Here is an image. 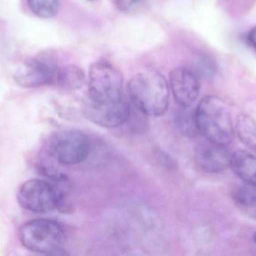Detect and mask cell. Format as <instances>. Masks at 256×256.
Instances as JSON below:
<instances>
[{"label": "cell", "mask_w": 256, "mask_h": 256, "mask_svg": "<svg viewBox=\"0 0 256 256\" xmlns=\"http://www.w3.org/2000/svg\"><path fill=\"white\" fill-rule=\"evenodd\" d=\"M52 182L32 179L25 182L18 192L20 205L32 213H45L62 207L68 192L67 177L62 174Z\"/></svg>", "instance_id": "obj_4"}, {"label": "cell", "mask_w": 256, "mask_h": 256, "mask_svg": "<svg viewBox=\"0 0 256 256\" xmlns=\"http://www.w3.org/2000/svg\"><path fill=\"white\" fill-rule=\"evenodd\" d=\"M239 139L248 148L256 153V122L244 113L239 114L236 122Z\"/></svg>", "instance_id": "obj_12"}, {"label": "cell", "mask_w": 256, "mask_h": 256, "mask_svg": "<svg viewBox=\"0 0 256 256\" xmlns=\"http://www.w3.org/2000/svg\"><path fill=\"white\" fill-rule=\"evenodd\" d=\"M230 167L246 184L256 187V156L245 150H237L232 154Z\"/></svg>", "instance_id": "obj_10"}, {"label": "cell", "mask_w": 256, "mask_h": 256, "mask_svg": "<svg viewBox=\"0 0 256 256\" xmlns=\"http://www.w3.org/2000/svg\"><path fill=\"white\" fill-rule=\"evenodd\" d=\"M128 96L136 108L144 115L160 117L170 103V88L166 78L154 72L134 75L128 85Z\"/></svg>", "instance_id": "obj_2"}, {"label": "cell", "mask_w": 256, "mask_h": 256, "mask_svg": "<svg viewBox=\"0 0 256 256\" xmlns=\"http://www.w3.org/2000/svg\"><path fill=\"white\" fill-rule=\"evenodd\" d=\"M58 66L54 51L40 52L26 63L14 75L16 84L24 88H36L56 84Z\"/></svg>", "instance_id": "obj_7"}, {"label": "cell", "mask_w": 256, "mask_h": 256, "mask_svg": "<svg viewBox=\"0 0 256 256\" xmlns=\"http://www.w3.org/2000/svg\"><path fill=\"white\" fill-rule=\"evenodd\" d=\"M252 239H254V243H255V244L256 245V231L255 233H254V237H252Z\"/></svg>", "instance_id": "obj_17"}, {"label": "cell", "mask_w": 256, "mask_h": 256, "mask_svg": "<svg viewBox=\"0 0 256 256\" xmlns=\"http://www.w3.org/2000/svg\"><path fill=\"white\" fill-rule=\"evenodd\" d=\"M86 75L84 71L76 65H66L58 67L56 84L66 90H78L84 85Z\"/></svg>", "instance_id": "obj_11"}, {"label": "cell", "mask_w": 256, "mask_h": 256, "mask_svg": "<svg viewBox=\"0 0 256 256\" xmlns=\"http://www.w3.org/2000/svg\"><path fill=\"white\" fill-rule=\"evenodd\" d=\"M233 200L238 207L246 210L256 211V187L249 184L239 186L234 189Z\"/></svg>", "instance_id": "obj_14"}, {"label": "cell", "mask_w": 256, "mask_h": 256, "mask_svg": "<svg viewBox=\"0 0 256 256\" xmlns=\"http://www.w3.org/2000/svg\"><path fill=\"white\" fill-rule=\"evenodd\" d=\"M48 149L50 156L60 165H74L87 159L91 144L84 132L68 129L54 134Z\"/></svg>", "instance_id": "obj_6"}, {"label": "cell", "mask_w": 256, "mask_h": 256, "mask_svg": "<svg viewBox=\"0 0 256 256\" xmlns=\"http://www.w3.org/2000/svg\"><path fill=\"white\" fill-rule=\"evenodd\" d=\"M90 1H92V0H90Z\"/></svg>", "instance_id": "obj_18"}, {"label": "cell", "mask_w": 256, "mask_h": 256, "mask_svg": "<svg viewBox=\"0 0 256 256\" xmlns=\"http://www.w3.org/2000/svg\"><path fill=\"white\" fill-rule=\"evenodd\" d=\"M226 146L208 141L197 146L196 159L200 168L207 173L216 174L230 166L232 154Z\"/></svg>", "instance_id": "obj_9"}, {"label": "cell", "mask_w": 256, "mask_h": 256, "mask_svg": "<svg viewBox=\"0 0 256 256\" xmlns=\"http://www.w3.org/2000/svg\"><path fill=\"white\" fill-rule=\"evenodd\" d=\"M19 237L22 246L31 252L56 255L62 250L64 231L56 221L38 219L22 225Z\"/></svg>", "instance_id": "obj_5"}, {"label": "cell", "mask_w": 256, "mask_h": 256, "mask_svg": "<svg viewBox=\"0 0 256 256\" xmlns=\"http://www.w3.org/2000/svg\"><path fill=\"white\" fill-rule=\"evenodd\" d=\"M197 130L206 140L227 146L234 138L232 118L226 103L215 96H204L194 111Z\"/></svg>", "instance_id": "obj_3"}, {"label": "cell", "mask_w": 256, "mask_h": 256, "mask_svg": "<svg viewBox=\"0 0 256 256\" xmlns=\"http://www.w3.org/2000/svg\"><path fill=\"white\" fill-rule=\"evenodd\" d=\"M30 12L38 18L50 19L58 12L60 0H26Z\"/></svg>", "instance_id": "obj_13"}, {"label": "cell", "mask_w": 256, "mask_h": 256, "mask_svg": "<svg viewBox=\"0 0 256 256\" xmlns=\"http://www.w3.org/2000/svg\"><path fill=\"white\" fill-rule=\"evenodd\" d=\"M122 87L123 75L116 66L105 60L93 63L88 72V96L85 106L88 120L108 129L126 123L130 108Z\"/></svg>", "instance_id": "obj_1"}, {"label": "cell", "mask_w": 256, "mask_h": 256, "mask_svg": "<svg viewBox=\"0 0 256 256\" xmlns=\"http://www.w3.org/2000/svg\"><path fill=\"white\" fill-rule=\"evenodd\" d=\"M248 43L254 48L256 53V26L252 27L248 35Z\"/></svg>", "instance_id": "obj_16"}, {"label": "cell", "mask_w": 256, "mask_h": 256, "mask_svg": "<svg viewBox=\"0 0 256 256\" xmlns=\"http://www.w3.org/2000/svg\"><path fill=\"white\" fill-rule=\"evenodd\" d=\"M170 88L180 108H190L200 94V76L192 69L176 68L170 75Z\"/></svg>", "instance_id": "obj_8"}, {"label": "cell", "mask_w": 256, "mask_h": 256, "mask_svg": "<svg viewBox=\"0 0 256 256\" xmlns=\"http://www.w3.org/2000/svg\"><path fill=\"white\" fill-rule=\"evenodd\" d=\"M147 0H112L118 10L124 13L131 14L138 12L144 7Z\"/></svg>", "instance_id": "obj_15"}]
</instances>
